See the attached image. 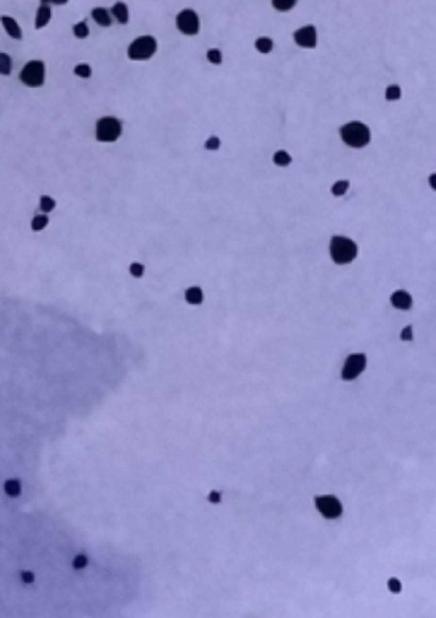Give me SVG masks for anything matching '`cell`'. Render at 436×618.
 Returning <instances> with one entry per match:
<instances>
[{
	"label": "cell",
	"instance_id": "cell-12",
	"mask_svg": "<svg viewBox=\"0 0 436 618\" xmlns=\"http://www.w3.org/2000/svg\"><path fill=\"white\" fill-rule=\"evenodd\" d=\"M53 5H44L39 2L36 5V12H34V32H44L51 22H53Z\"/></svg>",
	"mask_w": 436,
	"mask_h": 618
},
{
	"label": "cell",
	"instance_id": "cell-25",
	"mask_svg": "<svg viewBox=\"0 0 436 618\" xmlns=\"http://www.w3.org/2000/svg\"><path fill=\"white\" fill-rule=\"evenodd\" d=\"M272 162H275L277 167H289V164H292V155H289L287 150H277V152L272 155Z\"/></svg>",
	"mask_w": 436,
	"mask_h": 618
},
{
	"label": "cell",
	"instance_id": "cell-23",
	"mask_svg": "<svg viewBox=\"0 0 436 618\" xmlns=\"http://www.w3.org/2000/svg\"><path fill=\"white\" fill-rule=\"evenodd\" d=\"M29 227H32L34 232L46 230V227H49V212H39V215H34V217H32V222H29Z\"/></svg>",
	"mask_w": 436,
	"mask_h": 618
},
{
	"label": "cell",
	"instance_id": "cell-15",
	"mask_svg": "<svg viewBox=\"0 0 436 618\" xmlns=\"http://www.w3.org/2000/svg\"><path fill=\"white\" fill-rule=\"evenodd\" d=\"M390 304H393V309L407 312V309H412V295H410L407 290H393V295H390Z\"/></svg>",
	"mask_w": 436,
	"mask_h": 618
},
{
	"label": "cell",
	"instance_id": "cell-35",
	"mask_svg": "<svg viewBox=\"0 0 436 618\" xmlns=\"http://www.w3.org/2000/svg\"><path fill=\"white\" fill-rule=\"evenodd\" d=\"M67 2H70V0H53V7H58V10H61V7H65Z\"/></svg>",
	"mask_w": 436,
	"mask_h": 618
},
{
	"label": "cell",
	"instance_id": "cell-8",
	"mask_svg": "<svg viewBox=\"0 0 436 618\" xmlns=\"http://www.w3.org/2000/svg\"><path fill=\"white\" fill-rule=\"evenodd\" d=\"M364 370H367V355L364 353H352L345 360L342 370H340V379L342 382H354L357 377H362Z\"/></svg>",
	"mask_w": 436,
	"mask_h": 618
},
{
	"label": "cell",
	"instance_id": "cell-9",
	"mask_svg": "<svg viewBox=\"0 0 436 618\" xmlns=\"http://www.w3.org/2000/svg\"><path fill=\"white\" fill-rule=\"evenodd\" d=\"M316 510L325 517V519H340L342 517V500L335 495H316L313 497Z\"/></svg>",
	"mask_w": 436,
	"mask_h": 618
},
{
	"label": "cell",
	"instance_id": "cell-34",
	"mask_svg": "<svg viewBox=\"0 0 436 618\" xmlns=\"http://www.w3.org/2000/svg\"><path fill=\"white\" fill-rule=\"evenodd\" d=\"M207 500H210L212 505H219V502H222V493H219V490H212V493L207 495Z\"/></svg>",
	"mask_w": 436,
	"mask_h": 618
},
{
	"label": "cell",
	"instance_id": "cell-16",
	"mask_svg": "<svg viewBox=\"0 0 436 618\" xmlns=\"http://www.w3.org/2000/svg\"><path fill=\"white\" fill-rule=\"evenodd\" d=\"M70 34H72L75 41H87V39L92 36V24H89V19H77V22H72Z\"/></svg>",
	"mask_w": 436,
	"mask_h": 618
},
{
	"label": "cell",
	"instance_id": "cell-28",
	"mask_svg": "<svg viewBox=\"0 0 436 618\" xmlns=\"http://www.w3.org/2000/svg\"><path fill=\"white\" fill-rule=\"evenodd\" d=\"M219 147H222V138H219V136H207V140H205V150L217 152Z\"/></svg>",
	"mask_w": 436,
	"mask_h": 618
},
{
	"label": "cell",
	"instance_id": "cell-21",
	"mask_svg": "<svg viewBox=\"0 0 436 618\" xmlns=\"http://www.w3.org/2000/svg\"><path fill=\"white\" fill-rule=\"evenodd\" d=\"M184 297H186L188 304H193V307H200V304L205 302V292H202V287H198V285L188 287L186 292H184Z\"/></svg>",
	"mask_w": 436,
	"mask_h": 618
},
{
	"label": "cell",
	"instance_id": "cell-17",
	"mask_svg": "<svg viewBox=\"0 0 436 618\" xmlns=\"http://www.w3.org/2000/svg\"><path fill=\"white\" fill-rule=\"evenodd\" d=\"M202 58H205V63L212 66V68H222V66H224V51H222L219 46H207V49L202 51Z\"/></svg>",
	"mask_w": 436,
	"mask_h": 618
},
{
	"label": "cell",
	"instance_id": "cell-1",
	"mask_svg": "<svg viewBox=\"0 0 436 618\" xmlns=\"http://www.w3.org/2000/svg\"><path fill=\"white\" fill-rule=\"evenodd\" d=\"M123 53L130 63H150L159 56V39L154 34H137L125 44Z\"/></svg>",
	"mask_w": 436,
	"mask_h": 618
},
{
	"label": "cell",
	"instance_id": "cell-29",
	"mask_svg": "<svg viewBox=\"0 0 436 618\" xmlns=\"http://www.w3.org/2000/svg\"><path fill=\"white\" fill-rule=\"evenodd\" d=\"M87 565H89V558H87L84 553H80V555L72 558V567H75V570H84Z\"/></svg>",
	"mask_w": 436,
	"mask_h": 618
},
{
	"label": "cell",
	"instance_id": "cell-11",
	"mask_svg": "<svg viewBox=\"0 0 436 618\" xmlns=\"http://www.w3.org/2000/svg\"><path fill=\"white\" fill-rule=\"evenodd\" d=\"M0 29L5 32L7 39H12V41H17V44H22V41L27 39V36H24V27H22L19 19L12 17L10 12H2V15H0Z\"/></svg>",
	"mask_w": 436,
	"mask_h": 618
},
{
	"label": "cell",
	"instance_id": "cell-2",
	"mask_svg": "<svg viewBox=\"0 0 436 618\" xmlns=\"http://www.w3.org/2000/svg\"><path fill=\"white\" fill-rule=\"evenodd\" d=\"M17 80L27 87V89H41L49 80V63L44 58H29L24 61V66L17 72Z\"/></svg>",
	"mask_w": 436,
	"mask_h": 618
},
{
	"label": "cell",
	"instance_id": "cell-14",
	"mask_svg": "<svg viewBox=\"0 0 436 618\" xmlns=\"http://www.w3.org/2000/svg\"><path fill=\"white\" fill-rule=\"evenodd\" d=\"M253 51H255L258 56H272V53L277 51V41H275L270 34H258V36L253 39Z\"/></svg>",
	"mask_w": 436,
	"mask_h": 618
},
{
	"label": "cell",
	"instance_id": "cell-31",
	"mask_svg": "<svg viewBox=\"0 0 436 618\" xmlns=\"http://www.w3.org/2000/svg\"><path fill=\"white\" fill-rule=\"evenodd\" d=\"M388 592H390V594H400V592H402V582H400L398 577H390V580H388Z\"/></svg>",
	"mask_w": 436,
	"mask_h": 618
},
{
	"label": "cell",
	"instance_id": "cell-24",
	"mask_svg": "<svg viewBox=\"0 0 436 618\" xmlns=\"http://www.w3.org/2000/svg\"><path fill=\"white\" fill-rule=\"evenodd\" d=\"M19 493H22V483L17 481V478L5 481V495H7V497H19Z\"/></svg>",
	"mask_w": 436,
	"mask_h": 618
},
{
	"label": "cell",
	"instance_id": "cell-32",
	"mask_svg": "<svg viewBox=\"0 0 436 618\" xmlns=\"http://www.w3.org/2000/svg\"><path fill=\"white\" fill-rule=\"evenodd\" d=\"M415 338V331H412V326H405L402 331H400V341H405V343H410Z\"/></svg>",
	"mask_w": 436,
	"mask_h": 618
},
{
	"label": "cell",
	"instance_id": "cell-30",
	"mask_svg": "<svg viewBox=\"0 0 436 618\" xmlns=\"http://www.w3.org/2000/svg\"><path fill=\"white\" fill-rule=\"evenodd\" d=\"M128 273L133 275V278H142V275H145V266L137 264V261H133V264L128 266Z\"/></svg>",
	"mask_w": 436,
	"mask_h": 618
},
{
	"label": "cell",
	"instance_id": "cell-22",
	"mask_svg": "<svg viewBox=\"0 0 436 618\" xmlns=\"http://www.w3.org/2000/svg\"><path fill=\"white\" fill-rule=\"evenodd\" d=\"M297 5H299V0H270V7L275 12H292V10H297Z\"/></svg>",
	"mask_w": 436,
	"mask_h": 618
},
{
	"label": "cell",
	"instance_id": "cell-36",
	"mask_svg": "<svg viewBox=\"0 0 436 618\" xmlns=\"http://www.w3.org/2000/svg\"><path fill=\"white\" fill-rule=\"evenodd\" d=\"M429 186L436 189V174H429Z\"/></svg>",
	"mask_w": 436,
	"mask_h": 618
},
{
	"label": "cell",
	"instance_id": "cell-18",
	"mask_svg": "<svg viewBox=\"0 0 436 618\" xmlns=\"http://www.w3.org/2000/svg\"><path fill=\"white\" fill-rule=\"evenodd\" d=\"M402 97H405V89H402L400 82H386V87H383V102L395 104V102H400Z\"/></svg>",
	"mask_w": 436,
	"mask_h": 618
},
{
	"label": "cell",
	"instance_id": "cell-26",
	"mask_svg": "<svg viewBox=\"0 0 436 618\" xmlns=\"http://www.w3.org/2000/svg\"><path fill=\"white\" fill-rule=\"evenodd\" d=\"M350 191V181L347 179H340V181H335L333 186H330V194L335 196V198H340V196H345Z\"/></svg>",
	"mask_w": 436,
	"mask_h": 618
},
{
	"label": "cell",
	"instance_id": "cell-6",
	"mask_svg": "<svg viewBox=\"0 0 436 618\" xmlns=\"http://www.w3.org/2000/svg\"><path fill=\"white\" fill-rule=\"evenodd\" d=\"M123 136V121L118 116H99L94 124V140L97 142H116Z\"/></svg>",
	"mask_w": 436,
	"mask_h": 618
},
{
	"label": "cell",
	"instance_id": "cell-33",
	"mask_svg": "<svg viewBox=\"0 0 436 618\" xmlns=\"http://www.w3.org/2000/svg\"><path fill=\"white\" fill-rule=\"evenodd\" d=\"M19 577H22V582H24V584H32V582L36 580V577H34V572H29V570H22V572H19Z\"/></svg>",
	"mask_w": 436,
	"mask_h": 618
},
{
	"label": "cell",
	"instance_id": "cell-3",
	"mask_svg": "<svg viewBox=\"0 0 436 618\" xmlns=\"http://www.w3.org/2000/svg\"><path fill=\"white\" fill-rule=\"evenodd\" d=\"M337 133H340V140H342L347 147H352V150H362V147H367V145L371 142V128H369V124H364V121H359V119H352V121L342 124Z\"/></svg>",
	"mask_w": 436,
	"mask_h": 618
},
{
	"label": "cell",
	"instance_id": "cell-5",
	"mask_svg": "<svg viewBox=\"0 0 436 618\" xmlns=\"http://www.w3.org/2000/svg\"><path fill=\"white\" fill-rule=\"evenodd\" d=\"M330 259L337 264V266H345V264H352L357 256H359V247L354 239L350 237H342V234H335L330 239Z\"/></svg>",
	"mask_w": 436,
	"mask_h": 618
},
{
	"label": "cell",
	"instance_id": "cell-10",
	"mask_svg": "<svg viewBox=\"0 0 436 618\" xmlns=\"http://www.w3.org/2000/svg\"><path fill=\"white\" fill-rule=\"evenodd\" d=\"M87 19H89V24H97L104 34H106L109 29L116 27V22H114V17H111V12H109L106 5H94V7H89Z\"/></svg>",
	"mask_w": 436,
	"mask_h": 618
},
{
	"label": "cell",
	"instance_id": "cell-37",
	"mask_svg": "<svg viewBox=\"0 0 436 618\" xmlns=\"http://www.w3.org/2000/svg\"><path fill=\"white\" fill-rule=\"evenodd\" d=\"M39 2H44V5H53V0H39Z\"/></svg>",
	"mask_w": 436,
	"mask_h": 618
},
{
	"label": "cell",
	"instance_id": "cell-7",
	"mask_svg": "<svg viewBox=\"0 0 436 618\" xmlns=\"http://www.w3.org/2000/svg\"><path fill=\"white\" fill-rule=\"evenodd\" d=\"M289 39H292L294 49L313 51V49H318V41H320V32H318V27H316L313 22H302V24H297V27L292 29Z\"/></svg>",
	"mask_w": 436,
	"mask_h": 618
},
{
	"label": "cell",
	"instance_id": "cell-4",
	"mask_svg": "<svg viewBox=\"0 0 436 618\" xmlns=\"http://www.w3.org/2000/svg\"><path fill=\"white\" fill-rule=\"evenodd\" d=\"M174 29L181 34V36H186V39H195L200 32H202V17H200V12L195 10V7H181V10H176V15H174Z\"/></svg>",
	"mask_w": 436,
	"mask_h": 618
},
{
	"label": "cell",
	"instance_id": "cell-19",
	"mask_svg": "<svg viewBox=\"0 0 436 618\" xmlns=\"http://www.w3.org/2000/svg\"><path fill=\"white\" fill-rule=\"evenodd\" d=\"M72 77H75V80H82V82L92 80V77H94V66H92L89 61H77V63L72 66Z\"/></svg>",
	"mask_w": 436,
	"mask_h": 618
},
{
	"label": "cell",
	"instance_id": "cell-13",
	"mask_svg": "<svg viewBox=\"0 0 436 618\" xmlns=\"http://www.w3.org/2000/svg\"><path fill=\"white\" fill-rule=\"evenodd\" d=\"M109 12H111L116 27H128L130 24V5L125 0H114L109 5Z\"/></svg>",
	"mask_w": 436,
	"mask_h": 618
},
{
	"label": "cell",
	"instance_id": "cell-20",
	"mask_svg": "<svg viewBox=\"0 0 436 618\" xmlns=\"http://www.w3.org/2000/svg\"><path fill=\"white\" fill-rule=\"evenodd\" d=\"M15 72V56L10 51H0V77H12Z\"/></svg>",
	"mask_w": 436,
	"mask_h": 618
},
{
	"label": "cell",
	"instance_id": "cell-27",
	"mask_svg": "<svg viewBox=\"0 0 436 618\" xmlns=\"http://www.w3.org/2000/svg\"><path fill=\"white\" fill-rule=\"evenodd\" d=\"M39 208H41V212H53L56 210V198L53 196H41L39 198Z\"/></svg>",
	"mask_w": 436,
	"mask_h": 618
}]
</instances>
